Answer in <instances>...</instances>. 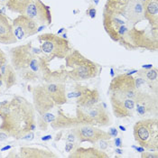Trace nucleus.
Masks as SVG:
<instances>
[{"label": "nucleus", "instance_id": "28", "mask_svg": "<svg viewBox=\"0 0 158 158\" xmlns=\"http://www.w3.org/2000/svg\"><path fill=\"white\" fill-rule=\"evenodd\" d=\"M109 140H100V141H98L97 144H98V147H99V149L100 150H103V151H105L108 147H109V142H108Z\"/></svg>", "mask_w": 158, "mask_h": 158}, {"label": "nucleus", "instance_id": "27", "mask_svg": "<svg viewBox=\"0 0 158 158\" xmlns=\"http://www.w3.org/2000/svg\"><path fill=\"white\" fill-rule=\"evenodd\" d=\"M141 157L142 158H158L157 153H152V151L150 152H142L141 154Z\"/></svg>", "mask_w": 158, "mask_h": 158}, {"label": "nucleus", "instance_id": "15", "mask_svg": "<svg viewBox=\"0 0 158 158\" xmlns=\"http://www.w3.org/2000/svg\"><path fill=\"white\" fill-rule=\"evenodd\" d=\"M110 99L113 114L116 118H126L133 117L135 113L134 99L114 95H110Z\"/></svg>", "mask_w": 158, "mask_h": 158}, {"label": "nucleus", "instance_id": "30", "mask_svg": "<svg viewBox=\"0 0 158 158\" xmlns=\"http://www.w3.org/2000/svg\"><path fill=\"white\" fill-rule=\"evenodd\" d=\"M5 63H7V57L6 53L2 51V49L0 48V65Z\"/></svg>", "mask_w": 158, "mask_h": 158}, {"label": "nucleus", "instance_id": "19", "mask_svg": "<svg viewBox=\"0 0 158 158\" xmlns=\"http://www.w3.org/2000/svg\"><path fill=\"white\" fill-rule=\"evenodd\" d=\"M51 127L55 130H65V129H72L80 126V122L77 118H71L65 115L61 110L57 111V115H54L52 121L50 123Z\"/></svg>", "mask_w": 158, "mask_h": 158}, {"label": "nucleus", "instance_id": "9", "mask_svg": "<svg viewBox=\"0 0 158 158\" xmlns=\"http://www.w3.org/2000/svg\"><path fill=\"white\" fill-rule=\"evenodd\" d=\"M134 101L135 111H136L139 117L157 115V94L147 92L144 89H137Z\"/></svg>", "mask_w": 158, "mask_h": 158}, {"label": "nucleus", "instance_id": "4", "mask_svg": "<svg viewBox=\"0 0 158 158\" xmlns=\"http://www.w3.org/2000/svg\"><path fill=\"white\" fill-rule=\"evenodd\" d=\"M42 54V51L35 48L32 43L15 46L9 51L11 65L18 74L26 71H33L40 76V59Z\"/></svg>", "mask_w": 158, "mask_h": 158}, {"label": "nucleus", "instance_id": "7", "mask_svg": "<svg viewBox=\"0 0 158 158\" xmlns=\"http://www.w3.org/2000/svg\"><path fill=\"white\" fill-rule=\"evenodd\" d=\"M37 40L40 44V50L45 55L51 58L64 59L73 50L70 42L55 34H42L38 35Z\"/></svg>", "mask_w": 158, "mask_h": 158}, {"label": "nucleus", "instance_id": "39", "mask_svg": "<svg viewBox=\"0 0 158 158\" xmlns=\"http://www.w3.org/2000/svg\"><path fill=\"white\" fill-rule=\"evenodd\" d=\"M116 153H118V154H122V153H123V151H122L121 149L117 148V149H116Z\"/></svg>", "mask_w": 158, "mask_h": 158}, {"label": "nucleus", "instance_id": "40", "mask_svg": "<svg viewBox=\"0 0 158 158\" xmlns=\"http://www.w3.org/2000/svg\"><path fill=\"white\" fill-rule=\"evenodd\" d=\"M119 128H120V129H122V131H126V128H125L124 127H122V126H120V127H119Z\"/></svg>", "mask_w": 158, "mask_h": 158}, {"label": "nucleus", "instance_id": "14", "mask_svg": "<svg viewBox=\"0 0 158 158\" xmlns=\"http://www.w3.org/2000/svg\"><path fill=\"white\" fill-rule=\"evenodd\" d=\"M33 106L39 115H44L50 112L55 106L52 98L45 89L44 84L37 85L32 89Z\"/></svg>", "mask_w": 158, "mask_h": 158}, {"label": "nucleus", "instance_id": "12", "mask_svg": "<svg viewBox=\"0 0 158 158\" xmlns=\"http://www.w3.org/2000/svg\"><path fill=\"white\" fill-rule=\"evenodd\" d=\"M68 98H76L77 107H89L100 101V95L97 89H89L85 86L76 85L71 93L67 94Z\"/></svg>", "mask_w": 158, "mask_h": 158}, {"label": "nucleus", "instance_id": "5", "mask_svg": "<svg viewBox=\"0 0 158 158\" xmlns=\"http://www.w3.org/2000/svg\"><path fill=\"white\" fill-rule=\"evenodd\" d=\"M133 134L135 142L145 150H158V120L156 118H144L134 126Z\"/></svg>", "mask_w": 158, "mask_h": 158}, {"label": "nucleus", "instance_id": "36", "mask_svg": "<svg viewBox=\"0 0 158 158\" xmlns=\"http://www.w3.org/2000/svg\"><path fill=\"white\" fill-rule=\"evenodd\" d=\"M142 68H143V69H146V70H148V69L153 68V65H152V64H146V65H143V66H142Z\"/></svg>", "mask_w": 158, "mask_h": 158}, {"label": "nucleus", "instance_id": "22", "mask_svg": "<svg viewBox=\"0 0 158 158\" xmlns=\"http://www.w3.org/2000/svg\"><path fill=\"white\" fill-rule=\"evenodd\" d=\"M19 156L22 158H55V155L52 151L33 146H22L20 148Z\"/></svg>", "mask_w": 158, "mask_h": 158}, {"label": "nucleus", "instance_id": "3", "mask_svg": "<svg viewBox=\"0 0 158 158\" xmlns=\"http://www.w3.org/2000/svg\"><path fill=\"white\" fill-rule=\"evenodd\" d=\"M64 59L68 76L75 81L94 79L101 71L99 64L87 58L78 50L73 49Z\"/></svg>", "mask_w": 158, "mask_h": 158}, {"label": "nucleus", "instance_id": "8", "mask_svg": "<svg viewBox=\"0 0 158 158\" xmlns=\"http://www.w3.org/2000/svg\"><path fill=\"white\" fill-rule=\"evenodd\" d=\"M109 93L110 95L134 99L137 93V89L135 85L134 77L127 73L115 76L110 81Z\"/></svg>", "mask_w": 158, "mask_h": 158}, {"label": "nucleus", "instance_id": "34", "mask_svg": "<svg viewBox=\"0 0 158 158\" xmlns=\"http://www.w3.org/2000/svg\"><path fill=\"white\" fill-rule=\"evenodd\" d=\"M89 15H90L91 18H94L95 15H96V10L94 8H90L89 11Z\"/></svg>", "mask_w": 158, "mask_h": 158}, {"label": "nucleus", "instance_id": "10", "mask_svg": "<svg viewBox=\"0 0 158 158\" xmlns=\"http://www.w3.org/2000/svg\"><path fill=\"white\" fill-rule=\"evenodd\" d=\"M72 131L80 143L88 142L95 145L100 140H110L111 138L109 132H106L98 127L89 125H80L72 128Z\"/></svg>", "mask_w": 158, "mask_h": 158}, {"label": "nucleus", "instance_id": "18", "mask_svg": "<svg viewBox=\"0 0 158 158\" xmlns=\"http://www.w3.org/2000/svg\"><path fill=\"white\" fill-rule=\"evenodd\" d=\"M17 42L15 36L12 24L9 19L0 11V44H13Z\"/></svg>", "mask_w": 158, "mask_h": 158}, {"label": "nucleus", "instance_id": "31", "mask_svg": "<svg viewBox=\"0 0 158 158\" xmlns=\"http://www.w3.org/2000/svg\"><path fill=\"white\" fill-rule=\"evenodd\" d=\"M73 149H74V144H73V143H69V142H67V144L65 145V150H66V152L70 153V152L73 151Z\"/></svg>", "mask_w": 158, "mask_h": 158}, {"label": "nucleus", "instance_id": "11", "mask_svg": "<svg viewBox=\"0 0 158 158\" xmlns=\"http://www.w3.org/2000/svg\"><path fill=\"white\" fill-rule=\"evenodd\" d=\"M24 15L41 25H50L52 22L51 8L42 0H31L25 9Z\"/></svg>", "mask_w": 158, "mask_h": 158}, {"label": "nucleus", "instance_id": "25", "mask_svg": "<svg viewBox=\"0 0 158 158\" xmlns=\"http://www.w3.org/2000/svg\"><path fill=\"white\" fill-rule=\"evenodd\" d=\"M0 78L3 81V83L6 85V89H10L11 87L16 84L17 82V74L12 65L7 63L0 65Z\"/></svg>", "mask_w": 158, "mask_h": 158}, {"label": "nucleus", "instance_id": "23", "mask_svg": "<svg viewBox=\"0 0 158 158\" xmlns=\"http://www.w3.org/2000/svg\"><path fill=\"white\" fill-rule=\"evenodd\" d=\"M143 6H144L145 20L148 22L151 27L157 28L158 0H144Z\"/></svg>", "mask_w": 158, "mask_h": 158}, {"label": "nucleus", "instance_id": "13", "mask_svg": "<svg viewBox=\"0 0 158 158\" xmlns=\"http://www.w3.org/2000/svg\"><path fill=\"white\" fill-rule=\"evenodd\" d=\"M38 25L35 21L26 15H19L12 22L13 30L17 41L35 35L38 33Z\"/></svg>", "mask_w": 158, "mask_h": 158}, {"label": "nucleus", "instance_id": "38", "mask_svg": "<svg viewBox=\"0 0 158 158\" xmlns=\"http://www.w3.org/2000/svg\"><path fill=\"white\" fill-rule=\"evenodd\" d=\"M10 148H11V146H5V147H3V148L1 149V151H5V150H8V149H10Z\"/></svg>", "mask_w": 158, "mask_h": 158}, {"label": "nucleus", "instance_id": "37", "mask_svg": "<svg viewBox=\"0 0 158 158\" xmlns=\"http://www.w3.org/2000/svg\"><path fill=\"white\" fill-rule=\"evenodd\" d=\"M50 139H52V135H45V136L42 137L43 141H47V140H50Z\"/></svg>", "mask_w": 158, "mask_h": 158}, {"label": "nucleus", "instance_id": "24", "mask_svg": "<svg viewBox=\"0 0 158 158\" xmlns=\"http://www.w3.org/2000/svg\"><path fill=\"white\" fill-rule=\"evenodd\" d=\"M137 73V76L141 77L144 81L145 84L147 85L150 89L152 90L153 93L157 94V79H158V73L157 69H143L136 72Z\"/></svg>", "mask_w": 158, "mask_h": 158}, {"label": "nucleus", "instance_id": "29", "mask_svg": "<svg viewBox=\"0 0 158 158\" xmlns=\"http://www.w3.org/2000/svg\"><path fill=\"white\" fill-rule=\"evenodd\" d=\"M65 137H66V138H65L66 142H69V143H74V142H75V140L77 139L73 131H72L71 133H69V134L67 135Z\"/></svg>", "mask_w": 158, "mask_h": 158}, {"label": "nucleus", "instance_id": "1", "mask_svg": "<svg viewBox=\"0 0 158 158\" xmlns=\"http://www.w3.org/2000/svg\"><path fill=\"white\" fill-rule=\"evenodd\" d=\"M103 26L111 40L128 51L145 49L157 51V28L138 29L120 17L103 15Z\"/></svg>", "mask_w": 158, "mask_h": 158}, {"label": "nucleus", "instance_id": "21", "mask_svg": "<svg viewBox=\"0 0 158 158\" xmlns=\"http://www.w3.org/2000/svg\"><path fill=\"white\" fill-rule=\"evenodd\" d=\"M110 156L105 151L100 150L97 147H75L69 158H108Z\"/></svg>", "mask_w": 158, "mask_h": 158}, {"label": "nucleus", "instance_id": "2", "mask_svg": "<svg viewBox=\"0 0 158 158\" xmlns=\"http://www.w3.org/2000/svg\"><path fill=\"white\" fill-rule=\"evenodd\" d=\"M35 110L24 98L0 103V131L15 139L24 138L35 127Z\"/></svg>", "mask_w": 158, "mask_h": 158}, {"label": "nucleus", "instance_id": "32", "mask_svg": "<svg viewBox=\"0 0 158 158\" xmlns=\"http://www.w3.org/2000/svg\"><path fill=\"white\" fill-rule=\"evenodd\" d=\"M109 133H110V135H111V137H116V136L118 135V130H117V128L112 127V128H110Z\"/></svg>", "mask_w": 158, "mask_h": 158}, {"label": "nucleus", "instance_id": "33", "mask_svg": "<svg viewBox=\"0 0 158 158\" xmlns=\"http://www.w3.org/2000/svg\"><path fill=\"white\" fill-rule=\"evenodd\" d=\"M115 145H116V146H118V147H121L122 140L120 137H116V139H115Z\"/></svg>", "mask_w": 158, "mask_h": 158}, {"label": "nucleus", "instance_id": "16", "mask_svg": "<svg viewBox=\"0 0 158 158\" xmlns=\"http://www.w3.org/2000/svg\"><path fill=\"white\" fill-rule=\"evenodd\" d=\"M122 17L125 18L126 22L133 25L145 21L143 0H130L129 5Z\"/></svg>", "mask_w": 158, "mask_h": 158}, {"label": "nucleus", "instance_id": "41", "mask_svg": "<svg viewBox=\"0 0 158 158\" xmlns=\"http://www.w3.org/2000/svg\"><path fill=\"white\" fill-rule=\"evenodd\" d=\"M0 2H1L2 4H5V2H6V0H0Z\"/></svg>", "mask_w": 158, "mask_h": 158}, {"label": "nucleus", "instance_id": "20", "mask_svg": "<svg viewBox=\"0 0 158 158\" xmlns=\"http://www.w3.org/2000/svg\"><path fill=\"white\" fill-rule=\"evenodd\" d=\"M130 0H107L104 5L103 15L122 17L129 5Z\"/></svg>", "mask_w": 158, "mask_h": 158}, {"label": "nucleus", "instance_id": "17", "mask_svg": "<svg viewBox=\"0 0 158 158\" xmlns=\"http://www.w3.org/2000/svg\"><path fill=\"white\" fill-rule=\"evenodd\" d=\"M45 89L52 98L55 106H61L67 102L66 87L61 82H45Z\"/></svg>", "mask_w": 158, "mask_h": 158}, {"label": "nucleus", "instance_id": "6", "mask_svg": "<svg viewBox=\"0 0 158 158\" xmlns=\"http://www.w3.org/2000/svg\"><path fill=\"white\" fill-rule=\"evenodd\" d=\"M76 118L81 125H89L98 127H109L112 123L110 113L99 102L89 107H77Z\"/></svg>", "mask_w": 158, "mask_h": 158}, {"label": "nucleus", "instance_id": "35", "mask_svg": "<svg viewBox=\"0 0 158 158\" xmlns=\"http://www.w3.org/2000/svg\"><path fill=\"white\" fill-rule=\"evenodd\" d=\"M134 148H135L139 153H142V152H144L145 151V148L144 147H142V146H140V147H136V146H133Z\"/></svg>", "mask_w": 158, "mask_h": 158}, {"label": "nucleus", "instance_id": "26", "mask_svg": "<svg viewBox=\"0 0 158 158\" xmlns=\"http://www.w3.org/2000/svg\"><path fill=\"white\" fill-rule=\"evenodd\" d=\"M30 2L31 0H6L4 5L11 12L16 13L18 15H24Z\"/></svg>", "mask_w": 158, "mask_h": 158}]
</instances>
